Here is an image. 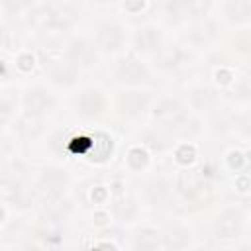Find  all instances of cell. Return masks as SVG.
Segmentation results:
<instances>
[{"label":"cell","instance_id":"6","mask_svg":"<svg viewBox=\"0 0 251 251\" xmlns=\"http://www.w3.org/2000/svg\"><path fill=\"white\" fill-rule=\"evenodd\" d=\"M122 27L116 25V24H102L98 27V35H96V43L98 47H102L104 51L112 53V51H118L120 45H122Z\"/></svg>","mask_w":251,"mask_h":251},{"label":"cell","instance_id":"18","mask_svg":"<svg viewBox=\"0 0 251 251\" xmlns=\"http://www.w3.org/2000/svg\"><path fill=\"white\" fill-rule=\"evenodd\" d=\"M224 10L231 22H247L251 18V2H243V0L226 2Z\"/></svg>","mask_w":251,"mask_h":251},{"label":"cell","instance_id":"9","mask_svg":"<svg viewBox=\"0 0 251 251\" xmlns=\"http://www.w3.org/2000/svg\"><path fill=\"white\" fill-rule=\"evenodd\" d=\"M76 108H78V112H80L82 116H86V118L96 116V114L102 112V108H104L102 94H100L98 90H94V88L84 90V92L80 94L78 102H76Z\"/></svg>","mask_w":251,"mask_h":251},{"label":"cell","instance_id":"2","mask_svg":"<svg viewBox=\"0 0 251 251\" xmlns=\"http://www.w3.org/2000/svg\"><path fill=\"white\" fill-rule=\"evenodd\" d=\"M65 184H67V175H65V171L47 169V171H43V175L39 176L37 192H39L41 196H45V200H53V198H59V196H61Z\"/></svg>","mask_w":251,"mask_h":251},{"label":"cell","instance_id":"12","mask_svg":"<svg viewBox=\"0 0 251 251\" xmlns=\"http://www.w3.org/2000/svg\"><path fill=\"white\" fill-rule=\"evenodd\" d=\"M49 76L57 84H73L76 78V67L71 61H55L49 65Z\"/></svg>","mask_w":251,"mask_h":251},{"label":"cell","instance_id":"20","mask_svg":"<svg viewBox=\"0 0 251 251\" xmlns=\"http://www.w3.org/2000/svg\"><path fill=\"white\" fill-rule=\"evenodd\" d=\"M190 100L198 110H210L214 104V94L208 88H196V90H192Z\"/></svg>","mask_w":251,"mask_h":251},{"label":"cell","instance_id":"10","mask_svg":"<svg viewBox=\"0 0 251 251\" xmlns=\"http://www.w3.org/2000/svg\"><path fill=\"white\" fill-rule=\"evenodd\" d=\"M149 102V94L145 92H126L120 98V108L126 116H139Z\"/></svg>","mask_w":251,"mask_h":251},{"label":"cell","instance_id":"4","mask_svg":"<svg viewBox=\"0 0 251 251\" xmlns=\"http://www.w3.org/2000/svg\"><path fill=\"white\" fill-rule=\"evenodd\" d=\"M67 57L75 67H88L96 55H94V47L86 39H73L67 49Z\"/></svg>","mask_w":251,"mask_h":251},{"label":"cell","instance_id":"3","mask_svg":"<svg viewBox=\"0 0 251 251\" xmlns=\"http://www.w3.org/2000/svg\"><path fill=\"white\" fill-rule=\"evenodd\" d=\"M116 78L126 84H139L149 80V71L137 59H124L116 69Z\"/></svg>","mask_w":251,"mask_h":251},{"label":"cell","instance_id":"22","mask_svg":"<svg viewBox=\"0 0 251 251\" xmlns=\"http://www.w3.org/2000/svg\"><path fill=\"white\" fill-rule=\"evenodd\" d=\"M94 251H114V247H112V245H108V243H104V245H98Z\"/></svg>","mask_w":251,"mask_h":251},{"label":"cell","instance_id":"1","mask_svg":"<svg viewBox=\"0 0 251 251\" xmlns=\"http://www.w3.org/2000/svg\"><path fill=\"white\" fill-rule=\"evenodd\" d=\"M155 120H157L163 127L178 129L184 122H188V116H186L184 106H182L178 100L167 98V100H161V102L157 104V108H155Z\"/></svg>","mask_w":251,"mask_h":251},{"label":"cell","instance_id":"14","mask_svg":"<svg viewBox=\"0 0 251 251\" xmlns=\"http://www.w3.org/2000/svg\"><path fill=\"white\" fill-rule=\"evenodd\" d=\"M202 184H204V178H202L200 171H184L178 178V188L186 196L198 194L202 190Z\"/></svg>","mask_w":251,"mask_h":251},{"label":"cell","instance_id":"19","mask_svg":"<svg viewBox=\"0 0 251 251\" xmlns=\"http://www.w3.org/2000/svg\"><path fill=\"white\" fill-rule=\"evenodd\" d=\"M161 243V237L155 229H139L135 235V251H157Z\"/></svg>","mask_w":251,"mask_h":251},{"label":"cell","instance_id":"7","mask_svg":"<svg viewBox=\"0 0 251 251\" xmlns=\"http://www.w3.org/2000/svg\"><path fill=\"white\" fill-rule=\"evenodd\" d=\"M163 241H165V247L169 251H180V249H184L188 245L190 233H188V229L184 226L171 224V226H167V229L163 233Z\"/></svg>","mask_w":251,"mask_h":251},{"label":"cell","instance_id":"5","mask_svg":"<svg viewBox=\"0 0 251 251\" xmlns=\"http://www.w3.org/2000/svg\"><path fill=\"white\" fill-rule=\"evenodd\" d=\"M216 235L222 237V239H229V237H235L241 229V214L235 212V210H226L218 220H216Z\"/></svg>","mask_w":251,"mask_h":251},{"label":"cell","instance_id":"24","mask_svg":"<svg viewBox=\"0 0 251 251\" xmlns=\"http://www.w3.org/2000/svg\"><path fill=\"white\" fill-rule=\"evenodd\" d=\"M196 251H210V249H196Z\"/></svg>","mask_w":251,"mask_h":251},{"label":"cell","instance_id":"21","mask_svg":"<svg viewBox=\"0 0 251 251\" xmlns=\"http://www.w3.org/2000/svg\"><path fill=\"white\" fill-rule=\"evenodd\" d=\"M133 212H135V206H133L131 200H124V202L116 204V214H118L122 220H129V218L133 216Z\"/></svg>","mask_w":251,"mask_h":251},{"label":"cell","instance_id":"23","mask_svg":"<svg viewBox=\"0 0 251 251\" xmlns=\"http://www.w3.org/2000/svg\"><path fill=\"white\" fill-rule=\"evenodd\" d=\"M239 251H251V243H247V245H241V247H239Z\"/></svg>","mask_w":251,"mask_h":251},{"label":"cell","instance_id":"13","mask_svg":"<svg viewBox=\"0 0 251 251\" xmlns=\"http://www.w3.org/2000/svg\"><path fill=\"white\" fill-rule=\"evenodd\" d=\"M157 59H159V65H161L163 69H178V67L184 63L186 55H184V51H182L180 47H176V45H167V47H161V49H159Z\"/></svg>","mask_w":251,"mask_h":251},{"label":"cell","instance_id":"8","mask_svg":"<svg viewBox=\"0 0 251 251\" xmlns=\"http://www.w3.org/2000/svg\"><path fill=\"white\" fill-rule=\"evenodd\" d=\"M25 110H27V116H39L43 114L45 110L51 108L53 100L51 96L43 90V88H31L27 94H25Z\"/></svg>","mask_w":251,"mask_h":251},{"label":"cell","instance_id":"15","mask_svg":"<svg viewBox=\"0 0 251 251\" xmlns=\"http://www.w3.org/2000/svg\"><path fill=\"white\" fill-rule=\"evenodd\" d=\"M159 41H161V33L155 29V27H141L137 33H135V47L139 51H155L159 47Z\"/></svg>","mask_w":251,"mask_h":251},{"label":"cell","instance_id":"17","mask_svg":"<svg viewBox=\"0 0 251 251\" xmlns=\"http://www.w3.org/2000/svg\"><path fill=\"white\" fill-rule=\"evenodd\" d=\"M145 194H147V200L153 204V206H163V204H167V200H169V184L165 182V180H151L149 184H147V188H145Z\"/></svg>","mask_w":251,"mask_h":251},{"label":"cell","instance_id":"11","mask_svg":"<svg viewBox=\"0 0 251 251\" xmlns=\"http://www.w3.org/2000/svg\"><path fill=\"white\" fill-rule=\"evenodd\" d=\"M214 37H216V24L210 22V20H206V18L204 20H198L190 27V31H188V39L192 43H196V45H206Z\"/></svg>","mask_w":251,"mask_h":251},{"label":"cell","instance_id":"16","mask_svg":"<svg viewBox=\"0 0 251 251\" xmlns=\"http://www.w3.org/2000/svg\"><path fill=\"white\" fill-rule=\"evenodd\" d=\"M71 210V204L67 200L61 198H53V200H45V208H43V218L47 222H61Z\"/></svg>","mask_w":251,"mask_h":251}]
</instances>
